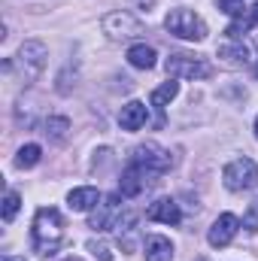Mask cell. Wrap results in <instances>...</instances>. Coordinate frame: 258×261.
Here are the masks:
<instances>
[{"instance_id": "obj_15", "label": "cell", "mask_w": 258, "mask_h": 261, "mask_svg": "<svg viewBox=\"0 0 258 261\" xmlns=\"http://www.w3.org/2000/svg\"><path fill=\"white\" fill-rule=\"evenodd\" d=\"M128 64L137 70H152L155 67V49L146 46V43H137L128 49Z\"/></svg>"}, {"instance_id": "obj_23", "label": "cell", "mask_w": 258, "mask_h": 261, "mask_svg": "<svg viewBox=\"0 0 258 261\" xmlns=\"http://www.w3.org/2000/svg\"><path fill=\"white\" fill-rule=\"evenodd\" d=\"M216 6L222 9V12H228V15H234V18H240L243 15V0H216Z\"/></svg>"}, {"instance_id": "obj_19", "label": "cell", "mask_w": 258, "mask_h": 261, "mask_svg": "<svg viewBox=\"0 0 258 261\" xmlns=\"http://www.w3.org/2000/svg\"><path fill=\"white\" fill-rule=\"evenodd\" d=\"M40 158H43V149H40L37 143H24V146L15 152V167H21V170L37 167V164H40Z\"/></svg>"}, {"instance_id": "obj_18", "label": "cell", "mask_w": 258, "mask_h": 261, "mask_svg": "<svg viewBox=\"0 0 258 261\" xmlns=\"http://www.w3.org/2000/svg\"><path fill=\"white\" fill-rule=\"evenodd\" d=\"M67 130H70V122H67L64 116H49V119L43 122V134H46L52 143H64Z\"/></svg>"}, {"instance_id": "obj_16", "label": "cell", "mask_w": 258, "mask_h": 261, "mask_svg": "<svg viewBox=\"0 0 258 261\" xmlns=\"http://www.w3.org/2000/svg\"><path fill=\"white\" fill-rule=\"evenodd\" d=\"M219 58L231 67H240V64L249 61V52H246L243 43H222V46H219Z\"/></svg>"}, {"instance_id": "obj_27", "label": "cell", "mask_w": 258, "mask_h": 261, "mask_svg": "<svg viewBox=\"0 0 258 261\" xmlns=\"http://www.w3.org/2000/svg\"><path fill=\"white\" fill-rule=\"evenodd\" d=\"M255 137H258V116H255Z\"/></svg>"}, {"instance_id": "obj_14", "label": "cell", "mask_w": 258, "mask_h": 261, "mask_svg": "<svg viewBox=\"0 0 258 261\" xmlns=\"http://www.w3.org/2000/svg\"><path fill=\"white\" fill-rule=\"evenodd\" d=\"M143 249H146V261H173V243L161 234H149Z\"/></svg>"}, {"instance_id": "obj_17", "label": "cell", "mask_w": 258, "mask_h": 261, "mask_svg": "<svg viewBox=\"0 0 258 261\" xmlns=\"http://www.w3.org/2000/svg\"><path fill=\"white\" fill-rule=\"evenodd\" d=\"M176 94H179V82L167 79L164 85H158V88L152 91V97H149V100H152V107H155V110L161 113V110H164V107H167V103H170V100H173Z\"/></svg>"}, {"instance_id": "obj_6", "label": "cell", "mask_w": 258, "mask_h": 261, "mask_svg": "<svg viewBox=\"0 0 258 261\" xmlns=\"http://www.w3.org/2000/svg\"><path fill=\"white\" fill-rule=\"evenodd\" d=\"M131 161H137L149 176H158V173H167L170 167H173V155L167 152V149H161V146H155V143H143V146H137L134 149V158Z\"/></svg>"}, {"instance_id": "obj_3", "label": "cell", "mask_w": 258, "mask_h": 261, "mask_svg": "<svg viewBox=\"0 0 258 261\" xmlns=\"http://www.w3.org/2000/svg\"><path fill=\"white\" fill-rule=\"evenodd\" d=\"M164 28H167L173 37L189 40V43H200V40H207V21H203L194 9H186V6L170 9L167 18H164Z\"/></svg>"}, {"instance_id": "obj_30", "label": "cell", "mask_w": 258, "mask_h": 261, "mask_svg": "<svg viewBox=\"0 0 258 261\" xmlns=\"http://www.w3.org/2000/svg\"><path fill=\"white\" fill-rule=\"evenodd\" d=\"M200 261H203V258H200Z\"/></svg>"}, {"instance_id": "obj_13", "label": "cell", "mask_w": 258, "mask_h": 261, "mask_svg": "<svg viewBox=\"0 0 258 261\" xmlns=\"http://www.w3.org/2000/svg\"><path fill=\"white\" fill-rule=\"evenodd\" d=\"M146 119H149V107L143 100H128L119 113V125L125 130H140L146 125Z\"/></svg>"}, {"instance_id": "obj_28", "label": "cell", "mask_w": 258, "mask_h": 261, "mask_svg": "<svg viewBox=\"0 0 258 261\" xmlns=\"http://www.w3.org/2000/svg\"><path fill=\"white\" fill-rule=\"evenodd\" d=\"M255 76H258V64H255Z\"/></svg>"}, {"instance_id": "obj_1", "label": "cell", "mask_w": 258, "mask_h": 261, "mask_svg": "<svg viewBox=\"0 0 258 261\" xmlns=\"http://www.w3.org/2000/svg\"><path fill=\"white\" fill-rule=\"evenodd\" d=\"M31 237H34L37 255H43V258L55 255L61 249V243H64V219H61V213L55 206H40L37 216H34Z\"/></svg>"}, {"instance_id": "obj_22", "label": "cell", "mask_w": 258, "mask_h": 261, "mask_svg": "<svg viewBox=\"0 0 258 261\" xmlns=\"http://www.w3.org/2000/svg\"><path fill=\"white\" fill-rule=\"evenodd\" d=\"M88 252L100 261H113V249L107 243H100V240H88Z\"/></svg>"}, {"instance_id": "obj_7", "label": "cell", "mask_w": 258, "mask_h": 261, "mask_svg": "<svg viewBox=\"0 0 258 261\" xmlns=\"http://www.w3.org/2000/svg\"><path fill=\"white\" fill-rule=\"evenodd\" d=\"M104 31H107L110 40H131V37L143 34V21L128 9H119V12H110L104 18Z\"/></svg>"}, {"instance_id": "obj_10", "label": "cell", "mask_w": 258, "mask_h": 261, "mask_svg": "<svg viewBox=\"0 0 258 261\" xmlns=\"http://www.w3.org/2000/svg\"><path fill=\"white\" fill-rule=\"evenodd\" d=\"M149 222H161V225H179L183 222V210L173 197H158L149 210H146Z\"/></svg>"}, {"instance_id": "obj_24", "label": "cell", "mask_w": 258, "mask_h": 261, "mask_svg": "<svg viewBox=\"0 0 258 261\" xmlns=\"http://www.w3.org/2000/svg\"><path fill=\"white\" fill-rule=\"evenodd\" d=\"M243 225H246V231H249V234H255V231H258V216H255V213H246Z\"/></svg>"}, {"instance_id": "obj_21", "label": "cell", "mask_w": 258, "mask_h": 261, "mask_svg": "<svg viewBox=\"0 0 258 261\" xmlns=\"http://www.w3.org/2000/svg\"><path fill=\"white\" fill-rule=\"evenodd\" d=\"M249 24H252V21H249V18H243V15H240V18H234V21H231V24H228V31H225V34H228V37H231V40H240V37H243V34H246V31H249Z\"/></svg>"}, {"instance_id": "obj_26", "label": "cell", "mask_w": 258, "mask_h": 261, "mask_svg": "<svg viewBox=\"0 0 258 261\" xmlns=\"http://www.w3.org/2000/svg\"><path fill=\"white\" fill-rule=\"evenodd\" d=\"M3 261H24V255H6Z\"/></svg>"}, {"instance_id": "obj_5", "label": "cell", "mask_w": 258, "mask_h": 261, "mask_svg": "<svg viewBox=\"0 0 258 261\" xmlns=\"http://www.w3.org/2000/svg\"><path fill=\"white\" fill-rule=\"evenodd\" d=\"M222 179L231 192H249V189L258 186V164L252 158H234V161L225 164Z\"/></svg>"}, {"instance_id": "obj_4", "label": "cell", "mask_w": 258, "mask_h": 261, "mask_svg": "<svg viewBox=\"0 0 258 261\" xmlns=\"http://www.w3.org/2000/svg\"><path fill=\"white\" fill-rule=\"evenodd\" d=\"M164 70H167L170 79H207L213 73L210 61L194 55V52H173L164 61Z\"/></svg>"}, {"instance_id": "obj_20", "label": "cell", "mask_w": 258, "mask_h": 261, "mask_svg": "<svg viewBox=\"0 0 258 261\" xmlns=\"http://www.w3.org/2000/svg\"><path fill=\"white\" fill-rule=\"evenodd\" d=\"M18 206H21L18 192H6V195H3V222H12L15 213H18Z\"/></svg>"}, {"instance_id": "obj_9", "label": "cell", "mask_w": 258, "mask_h": 261, "mask_svg": "<svg viewBox=\"0 0 258 261\" xmlns=\"http://www.w3.org/2000/svg\"><path fill=\"white\" fill-rule=\"evenodd\" d=\"M237 228H240V222H237V216L234 213H222L216 222H213V228L207 231V240H210V246H216V249H222V246H228L231 240H234V234H237Z\"/></svg>"}, {"instance_id": "obj_2", "label": "cell", "mask_w": 258, "mask_h": 261, "mask_svg": "<svg viewBox=\"0 0 258 261\" xmlns=\"http://www.w3.org/2000/svg\"><path fill=\"white\" fill-rule=\"evenodd\" d=\"M46 58H49L46 43H40V40H24V43L18 46L15 58H9V61L3 64V70H6V73L18 70L21 85H34V82H37V76H40V73H43V67H46Z\"/></svg>"}, {"instance_id": "obj_25", "label": "cell", "mask_w": 258, "mask_h": 261, "mask_svg": "<svg viewBox=\"0 0 258 261\" xmlns=\"http://www.w3.org/2000/svg\"><path fill=\"white\" fill-rule=\"evenodd\" d=\"M246 18H249L252 24H258V3H255V6H249V9H246Z\"/></svg>"}, {"instance_id": "obj_8", "label": "cell", "mask_w": 258, "mask_h": 261, "mask_svg": "<svg viewBox=\"0 0 258 261\" xmlns=\"http://www.w3.org/2000/svg\"><path fill=\"white\" fill-rule=\"evenodd\" d=\"M122 210V195H107L100 197V203L91 210V216H88V228H94V231H107V228H116V213Z\"/></svg>"}, {"instance_id": "obj_11", "label": "cell", "mask_w": 258, "mask_h": 261, "mask_svg": "<svg viewBox=\"0 0 258 261\" xmlns=\"http://www.w3.org/2000/svg\"><path fill=\"white\" fill-rule=\"evenodd\" d=\"M146 170L137 164V161H131L128 167L122 170V179H119V195L122 197H137L143 189H146Z\"/></svg>"}, {"instance_id": "obj_12", "label": "cell", "mask_w": 258, "mask_h": 261, "mask_svg": "<svg viewBox=\"0 0 258 261\" xmlns=\"http://www.w3.org/2000/svg\"><path fill=\"white\" fill-rule=\"evenodd\" d=\"M100 192L94 189V186H79V189H73L70 195H67V206L73 210V213H91L97 203H100Z\"/></svg>"}, {"instance_id": "obj_29", "label": "cell", "mask_w": 258, "mask_h": 261, "mask_svg": "<svg viewBox=\"0 0 258 261\" xmlns=\"http://www.w3.org/2000/svg\"><path fill=\"white\" fill-rule=\"evenodd\" d=\"M67 261H73V258H67Z\"/></svg>"}]
</instances>
